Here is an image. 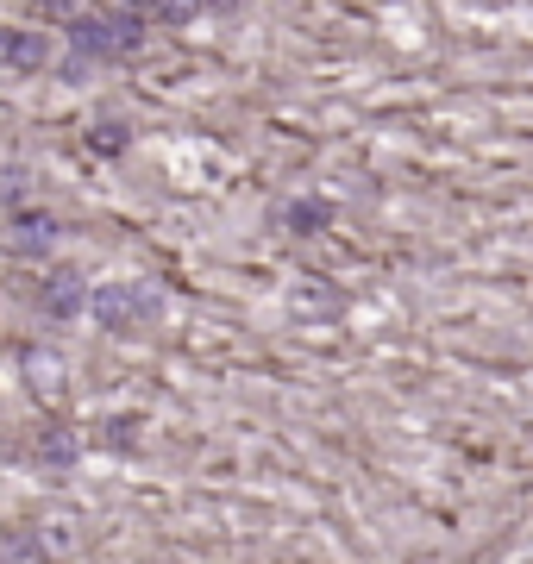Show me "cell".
<instances>
[{"label":"cell","mask_w":533,"mask_h":564,"mask_svg":"<svg viewBox=\"0 0 533 564\" xmlns=\"http://www.w3.org/2000/svg\"><path fill=\"white\" fill-rule=\"evenodd\" d=\"M44 57H51L44 32H7V63H13V69H38Z\"/></svg>","instance_id":"6da1fadb"},{"label":"cell","mask_w":533,"mask_h":564,"mask_svg":"<svg viewBox=\"0 0 533 564\" xmlns=\"http://www.w3.org/2000/svg\"><path fill=\"white\" fill-rule=\"evenodd\" d=\"M44 308L63 314V320H69V314H82V282H76V276H57L51 289H44Z\"/></svg>","instance_id":"7a4b0ae2"},{"label":"cell","mask_w":533,"mask_h":564,"mask_svg":"<svg viewBox=\"0 0 533 564\" xmlns=\"http://www.w3.org/2000/svg\"><path fill=\"white\" fill-rule=\"evenodd\" d=\"M51 239H57V220L51 214H19V245H26V251H44Z\"/></svg>","instance_id":"3957f363"},{"label":"cell","mask_w":533,"mask_h":564,"mask_svg":"<svg viewBox=\"0 0 533 564\" xmlns=\"http://www.w3.org/2000/svg\"><path fill=\"white\" fill-rule=\"evenodd\" d=\"M44 552H38V539L32 533H13L7 546H0V564H38Z\"/></svg>","instance_id":"277c9868"},{"label":"cell","mask_w":533,"mask_h":564,"mask_svg":"<svg viewBox=\"0 0 533 564\" xmlns=\"http://www.w3.org/2000/svg\"><path fill=\"white\" fill-rule=\"evenodd\" d=\"M26 364H32V376H38V389L51 395V389H57V383H51V376H57V364H51V351H32Z\"/></svg>","instance_id":"5b68a950"}]
</instances>
